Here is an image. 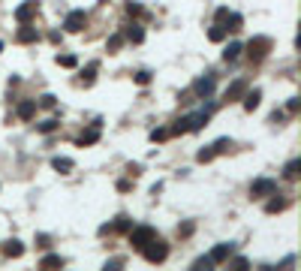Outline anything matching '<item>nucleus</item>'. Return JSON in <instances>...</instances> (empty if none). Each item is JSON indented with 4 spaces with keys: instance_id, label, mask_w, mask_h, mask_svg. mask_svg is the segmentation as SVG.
<instances>
[{
    "instance_id": "b1692460",
    "label": "nucleus",
    "mask_w": 301,
    "mask_h": 271,
    "mask_svg": "<svg viewBox=\"0 0 301 271\" xmlns=\"http://www.w3.org/2000/svg\"><path fill=\"white\" fill-rule=\"evenodd\" d=\"M199 160H202V163H208V160H214V151H211V148H208V151H199Z\"/></svg>"
},
{
    "instance_id": "4468645a",
    "label": "nucleus",
    "mask_w": 301,
    "mask_h": 271,
    "mask_svg": "<svg viewBox=\"0 0 301 271\" xmlns=\"http://www.w3.org/2000/svg\"><path fill=\"white\" fill-rule=\"evenodd\" d=\"M33 112H37V103H21L19 105V118H30Z\"/></svg>"
},
{
    "instance_id": "9b49d317",
    "label": "nucleus",
    "mask_w": 301,
    "mask_h": 271,
    "mask_svg": "<svg viewBox=\"0 0 301 271\" xmlns=\"http://www.w3.org/2000/svg\"><path fill=\"white\" fill-rule=\"evenodd\" d=\"M97 139H100V130H97V126H94V130H87V133H81V136H79V142H81V145H94Z\"/></svg>"
},
{
    "instance_id": "39448f33",
    "label": "nucleus",
    "mask_w": 301,
    "mask_h": 271,
    "mask_svg": "<svg viewBox=\"0 0 301 271\" xmlns=\"http://www.w3.org/2000/svg\"><path fill=\"white\" fill-rule=\"evenodd\" d=\"M63 27H66V30H73V33H76V30H81V27H84V12H69Z\"/></svg>"
},
{
    "instance_id": "6e6552de",
    "label": "nucleus",
    "mask_w": 301,
    "mask_h": 271,
    "mask_svg": "<svg viewBox=\"0 0 301 271\" xmlns=\"http://www.w3.org/2000/svg\"><path fill=\"white\" fill-rule=\"evenodd\" d=\"M244 90H247V82H232V84H229V90H226V100H238Z\"/></svg>"
},
{
    "instance_id": "f3484780",
    "label": "nucleus",
    "mask_w": 301,
    "mask_h": 271,
    "mask_svg": "<svg viewBox=\"0 0 301 271\" xmlns=\"http://www.w3.org/2000/svg\"><path fill=\"white\" fill-rule=\"evenodd\" d=\"M141 36H145V33L139 30V24H133V27L127 30V40H130V42H141Z\"/></svg>"
},
{
    "instance_id": "6ab92c4d",
    "label": "nucleus",
    "mask_w": 301,
    "mask_h": 271,
    "mask_svg": "<svg viewBox=\"0 0 301 271\" xmlns=\"http://www.w3.org/2000/svg\"><path fill=\"white\" fill-rule=\"evenodd\" d=\"M298 169H301V163H298V160H292L289 166H286V178H298Z\"/></svg>"
},
{
    "instance_id": "393cba45",
    "label": "nucleus",
    "mask_w": 301,
    "mask_h": 271,
    "mask_svg": "<svg viewBox=\"0 0 301 271\" xmlns=\"http://www.w3.org/2000/svg\"><path fill=\"white\" fill-rule=\"evenodd\" d=\"M136 82H139V84H148V82H151V72H139Z\"/></svg>"
},
{
    "instance_id": "f03ea898",
    "label": "nucleus",
    "mask_w": 301,
    "mask_h": 271,
    "mask_svg": "<svg viewBox=\"0 0 301 271\" xmlns=\"http://www.w3.org/2000/svg\"><path fill=\"white\" fill-rule=\"evenodd\" d=\"M151 238H154V229H151V226H141V229H133V232H130V241H133L136 250H141Z\"/></svg>"
},
{
    "instance_id": "aec40b11",
    "label": "nucleus",
    "mask_w": 301,
    "mask_h": 271,
    "mask_svg": "<svg viewBox=\"0 0 301 271\" xmlns=\"http://www.w3.org/2000/svg\"><path fill=\"white\" fill-rule=\"evenodd\" d=\"M58 63H60V66H76V58H73V54H60Z\"/></svg>"
},
{
    "instance_id": "20e7f679",
    "label": "nucleus",
    "mask_w": 301,
    "mask_h": 271,
    "mask_svg": "<svg viewBox=\"0 0 301 271\" xmlns=\"http://www.w3.org/2000/svg\"><path fill=\"white\" fill-rule=\"evenodd\" d=\"M274 190H277V184H274V181H268V178L256 181V184L250 187V193H253V196H268V193H274Z\"/></svg>"
},
{
    "instance_id": "a878e982",
    "label": "nucleus",
    "mask_w": 301,
    "mask_h": 271,
    "mask_svg": "<svg viewBox=\"0 0 301 271\" xmlns=\"http://www.w3.org/2000/svg\"><path fill=\"white\" fill-rule=\"evenodd\" d=\"M40 130H42V133H51V130H55V121H42Z\"/></svg>"
},
{
    "instance_id": "9d476101",
    "label": "nucleus",
    "mask_w": 301,
    "mask_h": 271,
    "mask_svg": "<svg viewBox=\"0 0 301 271\" xmlns=\"http://www.w3.org/2000/svg\"><path fill=\"white\" fill-rule=\"evenodd\" d=\"M259 97H262L259 90H253V94H247V97H244V108H247V112H253V108L259 105Z\"/></svg>"
},
{
    "instance_id": "bb28decb",
    "label": "nucleus",
    "mask_w": 301,
    "mask_h": 271,
    "mask_svg": "<svg viewBox=\"0 0 301 271\" xmlns=\"http://www.w3.org/2000/svg\"><path fill=\"white\" fill-rule=\"evenodd\" d=\"M229 148H232V142H229V139H220V142H217V151H229Z\"/></svg>"
},
{
    "instance_id": "a211bd4d",
    "label": "nucleus",
    "mask_w": 301,
    "mask_h": 271,
    "mask_svg": "<svg viewBox=\"0 0 301 271\" xmlns=\"http://www.w3.org/2000/svg\"><path fill=\"white\" fill-rule=\"evenodd\" d=\"M283 208H286V202H283V199H274V202H268V205H265V211H268V214H274V211H283Z\"/></svg>"
},
{
    "instance_id": "f257e3e1",
    "label": "nucleus",
    "mask_w": 301,
    "mask_h": 271,
    "mask_svg": "<svg viewBox=\"0 0 301 271\" xmlns=\"http://www.w3.org/2000/svg\"><path fill=\"white\" fill-rule=\"evenodd\" d=\"M141 253H145V259H148V262H163V259L169 256V247H166L160 238H151L145 247H141Z\"/></svg>"
},
{
    "instance_id": "2eb2a0df",
    "label": "nucleus",
    "mask_w": 301,
    "mask_h": 271,
    "mask_svg": "<svg viewBox=\"0 0 301 271\" xmlns=\"http://www.w3.org/2000/svg\"><path fill=\"white\" fill-rule=\"evenodd\" d=\"M21 253H24V247H21L19 241H9V244H6V256H21Z\"/></svg>"
},
{
    "instance_id": "c85d7f7f",
    "label": "nucleus",
    "mask_w": 301,
    "mask_h": 271,
    "mask_svg": "<svg viewBox=\"0 0 301 271\" xmlns=\"http://www.w3.org/2000/svg\"><path fill=\"white\" fill-rule=\"evenodd\" d=\"M127 12H130V15H141V6H136V3H130V6H127Z\"/></svg>"
},
{
    "instance_id": "ddd939ff",
    "label": "nucleus",
    "mask_w": 301,
    "mask_h": 271,
    "mask_svg": "<svg viewBox=\"0 0 301 271\" xmlns=\"http://www.w3.org/2000/svg\"><path fill=\"white\" fill-rule=\"evenodd\" d=\"M238 54H241V45H238V42H232V45H226V51H223V58H226V61H235Z\"/></svg>"
},
{
    "instance_id": "0eeeda50",
    "label": "nucleus",
    "mask_w": 301,
    "mask_h": 271,
    "mask_svg": "<svg viewBox=\"0 0 301 271\" xmlns=\"http://www.w3.org/2000/svg\"><path fill=\"white\" fill-rule=\"evenodd\" d=\"M229 256H232V244H220V247H214V253H211V262H223Z\"/></svg>"
},
{
    "instance_id": "cd10ccee",
    "label": "nucleus",
    "mask_w": 301,
    "mask_h": 271,
    "mask_svg": "<svg viewBox=\"0 0 301 271\" xmlns=\"http://www.w3.org/2000/svg\"><path fill=\"white\" fill-rule=\"evenodd\" d=\"M109 48H112V51L120 48V36H112V40H109Z\"/></svg>"
},
{
    "instance_id": "7ed1b4c3",
    "label": "nucleus",
    "mask_w": 301,
    "mask_h": 271,
    "mask_svg": "<svg viewBox=\"0 0 301 271\" xmlns=\"http://www.w3.org/2000/svg\"><path fill=\"white\" fill-rule=\"evenodd\" d=\"M268 48H271V40H265V36H256V40L250 42V58H253V61H262L265 54H268Z\"/></svg>"
},
{
    "instance_id": "412c9836",
    "label": "nucleus",
    "mask_w": 301,
    "mask_h": 271,
    "mask_svg": "<svg viewBox=\"0 0 301 271\" xmlns=\"http://www.w3.org/2000/svg\"><path fill=\"white\" fill-rule=\"evenodd\" d=\"M208 36H211V40H214V42H220L223 36H226V27H214V30H211Z\"/></svg>"
},
{
    "instance_id": "1a4fd4ad",
    "label": "nucleus",
    "mask_w": 301,
    "mask_h": 271,
    "mask_svg": "<svg viewBox=\"0 0 301 271\" xmlns=\"http://www.w3.org/2000/svg\"><path fill=\"white\" fill-rule=\"evenodd\" d=\"M211 90H214V79H202V82H196V94H199V97H208Z\"/></svg>"
},
{
    "instance_id": "dca6fc26",
    "label": "nucleus",
    "mask_w": 301,
    "mask_h": 271,
    "mask_svg": "<svg viewBox=\"0 0 301 271\" xmlns=\"http://www.w3.org/2000/svg\"><path fill=\"white\" fill-rule=\"evenodd\" d=\"M55 169H58V172H69V169H73V160L58 157V160H55Z\"/></svg>"
},
{
    "instance_id": "f8f14e48",
    "label": "nucleus",
    "mask_w": 301,
    "mask_h": 271,
    "mask_svg": "<svg viewBox=\"0 0 301 271\" xmlns=\"http://www.w3.org/2000/svg\"><path fill=\"white\" fill-rule=\"evenodd\" d=\"M37 40V27H24V30H19V42H33Z\"/></svg>"
},
{
    "instance_id": "5701e85b",
    "label": "nucleus",
    "mask_w": 301,
    "mask_h": 271,
    "mask_svg": "<svg viewBox=\"0 0 301 271\" xmlns=\"http://www.w3.org/2000/svg\"><path fill=\"white\" fill-rule=\"evenodd\" d=\"M151 139H154V142H163V139H169V130H154Z\"/></svg>"
},
{
    "instance_id": "4be33fe9",
    "label": "nucleus",
    "mask_w": 301,
    "mask_h": 271,
    "mask_svg": "<svg viewBox=\"0 0 301 271\" xmlns=\"http://www.w3.org/2000/svg\"><path fill=\"white\" fill-rule=\"evenodd\" d=\"M55 265H60V256H45L42 259V268H55Z\"/></svg>"
},
{
    "instance_id": "423d86ee",
    "label": "nucleus",
    "mask_w": 301,
    "mask_h": 271,
    "mask_svg": "<svg viewBox=\"0 0 301 271\" xmlns=\"http://www.w3.org/2000/svg\"><path fill=\"white\" fill-rule=\"evenodd\" d=\"M33 15H37V3H33V0H30V3H24L21 9H15V18H19V21H30Z\"/></svg>"
}]
</instances>
